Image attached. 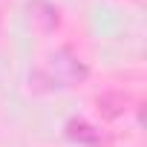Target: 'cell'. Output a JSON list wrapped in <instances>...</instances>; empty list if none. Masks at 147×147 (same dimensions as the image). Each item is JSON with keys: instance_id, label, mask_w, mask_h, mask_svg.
Listing matches in <instances>:
<instances>
[{"instance_id": "obj_1", "label": "cell", "mask_w": 147, "mask_h": 147, "mask_svg": "<svg viewBox=\"0 0 147 147\" xmlns=\"http://www.w3.org/2000/svg\"><path fill=\"white\" fill-rule=\"evenodd\" d=\"M87 75H90L87 63L72 52L69 46L55 49V52L49 55V61H46V78H49V84H55V87H75V84H81Z\"/></svg>"}, {"instance_id": "obj_2", "label": "cell", "mask_w": 147, "mask_h": 147, "mask_svg": "<svg viewBox=\"0 0 147 147\" xmlns=\"http://www.w3.org/2000/svg\"><path fill=\"white\" fill-rule=\"evenodd\" d=\"M29 20H32V26L40 29V32H52V29L61 23L58 9L49 3V0H29Z\"/></svg>"}, {"instance_id": "obj_3", "label": "cell", "mask_w": 147, "mask_h": 147, "mask_svg": "<svg viewBox=\"0 0 147 147\" xmlns=\"http://www.w3.org/2000/svg\"><path fill=\"white\" fill-rule=\"evenodd\" d=\"M95 107H98V113L104 118H118V115L127 113L130 95H124V92H104V95L95 98Z\"/></svg>"}, {"instance_id": "obj_4", "label": "cell", "mask_w": 147, "mask_h": 147, "mask_svg": "<svg viewBox=\"0 0 147 147\" xmlns=\"http://www.w3.org/2000/svg\"><path fill=\"white\" fill-rule=\"evenodd\" d=\"M66 136H69L72 141H78V144H87V147L101 144V130H95V127L87 124V121H75V118L66 124Z\"/></svg>"}]
</instances>
